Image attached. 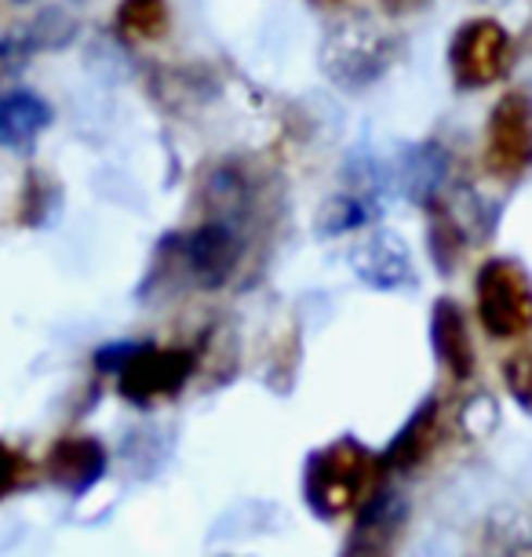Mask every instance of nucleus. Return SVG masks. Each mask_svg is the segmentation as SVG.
Instances as JSON below:
<instances>
[{
	"mask_svg": "<svg viewBox=\"0 0 532 557\" xmlns=\"http://www.w3.org/2000/svg\"><path fill=\"white\" fill-rule=\"evenodd\" d=\"M380 459L358 441L343 437L336 445L321 448L310 456L302 470V496L321 518H336V513L354 510L369 492Z\"/></svg>",
	"mask_w": 532,
	"mask_h": 557,
	"instance_id": "1",
	"label": "nucleus"
},
{
	"mask_svg": "<svg viewBox=\"0 0 532 557\" xmlns=\"http://www.w3.org/2000/svg\"><path fill=\"white\" fill-rule=\"evenodd\" d=\"M478 321L496 339L532 332V277L518 259H488L474 281Z\"/></svg>",
	"mask_w": 532,
	"mask_h": 557,
	"instance_id": "2",
	"label": "nucleus"
},
{
	"mask_svg": "<svg viewBox=\"0 0 532 557\" xmlns=\"http://www.w3.org/2000/svg\"><path fill=\"white\" fill-rule=\"evenodd\" d=\"M515 66V40L496 18H471L453 34L448 45V73L456 88L478 91L504 81Z\"/></svg>",
	"mask_w": 532,
	"mask_h": 557,
	"instance_id": "3",
	"label": "nucleus"
},
{
	"mask_svg": "<svg viewBox=\"0 0 532 557\" xmlns=\"http://www.w3.org/2000/svg\"><path fill=\"white\" fill-rule=\"evenodd\" d=\"M485 172L499 183H518L532 172V96L507 91L485 124Z\"/></svg>",
	"mask_w": 532,
	"mask_h": 557,
	"instance_id": "4",
	"label": "nucleus"
},
{
	"mask_svg": "<svg viewBox=\"0 0 532 557\" xmlns=\"http://www.w3.org/2000/svg\"><path fill=\"white\" fill-rule=\"evenodd\" d=\"M190 350H161V346H135L121 364V394L135 405H150L158 397L175 394L194 372Z\"/></svg>",
	"mask_w": 532,
	"mask_h": 557,
	"instance_id": "5",
	"label": "nucleus"
},
{
	"mask_svg": "<svg viewBox=\"0 0 532 557\" xmlns=\"http://www.w3.org/2000/svg\"><path fill=\"white\" fill-rule=\"evenodd\" d=\"M183 256L186 267H190V273L205 288H219L231 281L237 259H242V245H237L234 226L223 215H212L194 234L183 237Z\"/></svg>",
	"mask_w": 532,
	"mask_h": 557,
	"instance_id": "6",
	"label": "nucleus"
},
{
	"mask_svg": "<svg viewBox=\"0 0 532 557\" xmlns=\"http://www.w3.org/2000/svg\"><path fill=\"white\" fill-rule=\"evenodd\" d=\"M387 48L391 40L372 34V37H332V51H329V73L336 77L343 88H361L372 77H380L387 70Z\"/></svg>",
	"mask_w": 532,
	"mask_h": 557,
	"instance_id": "7",
	"label": "nucleus"
},
{
	"mask_svg": "<svg viewBox=\"0 0 532 557\" xmlns=\"http://www.w3.org/2000/svg\"><path fill=\"white\" fill-rule=\"evenodd\" d=\"M431 339H434L437 361L453 372V380H471L474 346H471V332H467L463 310L456 307L453 299H437L434 318H431Z\"/></svg>",
	"mask_w": 532,
	"mask_h": 557,
	"instance_id": "8",
	"label": "nucleus"
},
{
	"mask_svg": "<svg viewBox=\"0 0 532 557\" xmlns=\"http://www.w3.org/2000/svg\"><path fill=\"white\" fill-rule=\"evenodd\" d=\"M48 470L62 488L85 492L96 485L102 478V470H107V451L91 437H66V441H59V445H51Z\"/></svg>",
	"mask_w": 532,
	"mask_h": 557,
	"instance_id": "9",
	"label": "nucleus"
},
{
	"mask_svg": "<svg viewBox=\"0 0 532 557\" xmlns=\"http://www.w3.org/2000/svg\"><path fill=\"white\" fill-rule=\"evenodd\" d=\"M51 124V107L37 91H4L0 96V146L26 150Z\"/></svg>",
	"mask_w": 532,
	"mask_h": 557,
	"instance_id": "10",
	"label": "nucleus"
},
{
	"mask_svg": "<svg viewBox=\"0 0 532 557\" xmlns=\"http://www.w3.org/2000/svg\"><path fill=\"white\" fill-rule=\"evenodd\" d=\"M358 270L372 288H401L412 281L409 251L394 234H380L372 245H364L358 256Z\"/></svg>",
	"mask_w": 532,
	"mask_h": 557,
	"instance_id": "11",
	"label": "nucleus"
},
{
	"mask_svg": "<svg viewBox=\"0 0 532 557\" xmlns=\"http://www.w3.org/2000/svg\"><path fill=\"white\" fill-rule=\"evenodd\" d=\"M434 434H437V401H423L420 412H416L409 423H405L398 434H394L391 448L383 451L380 467L387 470H409L416 467L426 451L434 445Z\"/></svg>",
	"mask_w": 532,
	"mask_h": 557,
	"instance_id": "12",
	"label": "nucleus"
},
{
	"mask_svg": "<svg viewBox=\"0 0 532 557\" xmlns=\"http://www.w3.org/2000/svg\"><path fill=\"white\" fill-rule=\"evenodd\" d=\"M401 507L391 496L372 499L358 518V535H354L347 557H391L394 532H398Z\"/></svg>",
	"mask_w": 532,
	"mask_h": 557,
	"instance_id": "13",
	"label": "nucleus"
},
{
	"mask_svg": "<svg viewBox=\"0 0 532 557\" xmlns=\"http://www.w3.org/2000/svg\"><path fill=\"white\" fill-rule=\"evenodd\" d=\"M169 29V4L164 0H121L117 8V34L132 45L158 40Z\"/></svg>",
	"mask_w": 532,
	"mask_h": 557,
	"instance_id": "14",
	"label": "nucleus"
},
{
	"mask_svg": "<svg viewBox=\"0 0 532 557\" xmlns=\"http://www.w3.org/2000/svg\"><path fill=\"white\" fill-rule=\"evenodd\" d=\"M504 383H507V391L518 401L521 412L532 416V346H525V350H518V354L507 357Z\"/></svg>",
	"mask_w": 532,
	"mask_h": 557,
	"instance_id": "15",
	"label": "nucleus"
},
{
	"mask_svg": "<svg viewBox=\"0 0 532 557\" xmlns=\"http://www.w3.org/2000/svg\"><path fill=\"white\" fill-rule=\"evenodd\" d=\"M18 478H23V459L15 456V448L0 441V499L18 485Z\"/></svg>",
	"mask_w": 532,
	"mask_h": 557,
	"instance_id": "16",
	"label": "nucleus"
},
{
	"mask_svg": "<svg viewBox=\"0 0 532 557\" xmlns=\"http://www.w3.org/2000/svg\"><path fill=\"white\" fill-rule=\"evenodd\" d=\"M135 346H139V343H113V346H102V350L96 354V364L102 368V372H121V364L128 361Z\"/></svg>",
	"mask_w": 532,
	"mask_h": 557,
	"instance_id": "17",
	"label": "nucleus"
},
{
	"mask_svg": "<svg viewBox=\"0 0 532 557\" xmlns=\"http://www.w3.org/2000/svg\"><path fill=\"white\" fill-rule=\"evenodd\" d=\"M383 4H387L394 15H405V12H420V8H426L431 0H383Z\"/></svg>",
	"mask_w": 532,
	"mask_h": 557,
	"instance_id": "18",
	"label": "nucleus"
},
{
	"mask_svg": "<svg viewBox=\"0 0 532 557\" xmlns=\"http://www.w3.org/2000/svg\"><path fill=\"white\" fill-rule=\"evenodd\" d=\"M318 4H336V0H318Z\"/></svg>",
	"mask_w": 532,
	"mask_h": 557,
	"instance_id": "19",
	"label": "nucleus"
},
{
	"mask_svg": "<svg viewBox=\"0 0 532 557\" xmlns=\"http://www.w3.org/2000/svg\"><path fill=\"white\" fill-rule=\"evenodd\" d=\"M18 4H26V0H18Z\"/></svg>",
	"mask_w": 532,
	"mask_h": 557,
	"instance_id": "20",
	"label": "nucleus"
}]
</instances>
